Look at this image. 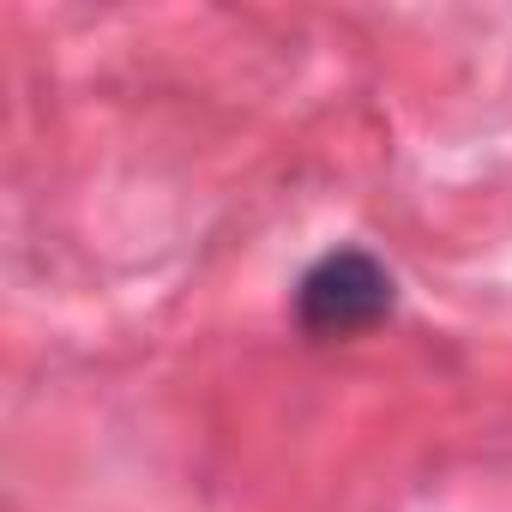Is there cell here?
Returning <instances> with one entry per match:
<instances>
[{
  "label": "cell",
  "instance_id": "cell-1",
  "mask_svg": "<svg viewBox=\"0 0 512 512\" xmlns=\"http://www.w3.org/2000/svg\"><path fill=\"white\" fill-rule=\"evenodd\" d=\"M392 296H398L392 272L368 247H332L296 284V320L314 338H350V332L380 326L392 314Z\"/></svg>",
  "mask_w": 512,
  "mask_h": 512
}]
</instances>
